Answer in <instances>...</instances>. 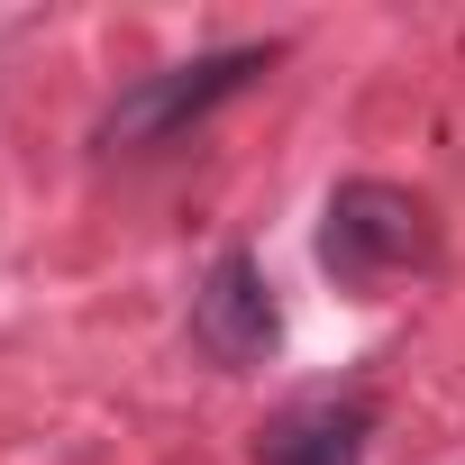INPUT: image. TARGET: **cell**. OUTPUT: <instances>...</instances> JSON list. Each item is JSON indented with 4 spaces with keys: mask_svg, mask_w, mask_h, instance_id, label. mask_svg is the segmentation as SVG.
Wrapping results in <instances>:
<instances>
[{
    "mask_svg": "<svg viewBox=\"0 0 465 465\" xmlns=\"http://www.w3.org/2000/svg\"><path fill=\"white\" fill-rule=\"evenodd\" d=\"M265 74H274V46H219V55H192V64H173V74H146V83L101 119V146L155 155V146H173L183 128H201L219 101L256 92Z\"/></svg>",
    "mask_w": 465,
    "mask_h": 465,
    "instance_id": "obj_1",
    "label": "cell"
},
{
    "mask_svg": "<svg viewBox=\"0 0 465 465\" xmlns=\"http://www.w3.org/2000/svg\"><path fill=\"white\" fill-rule=\"evenodd\" d=\"M420 247H429V210L401 183H338L329 228H320V265L338 283H374V274L411 265Z\"/></svg>",
    "mask_w": 465,
    "mask_h": 465,
    "instance_id": "obj_2",
    "label": "cell"
},
{
    "mask_svg": "<svg viewBox=\"0 0 465 465\" xmlns=\"http://www.w3.org/2000/svg\"><path fill=\"white\" fill-rule=\"evenodd\" d=\"M192 338H201L219 365H256V356H274L283 320H274V283H265V265H256L247 247H228V256L201 274V292H192Z\"/></svg>",
    "mask_w": 465,
    "mask_h": 465,
    "instance_id": "obj_3",
    "label": "cell"
},
{
    "mask_svg": "<svg viewBox=\"0 0 465 465\" xmlns=\"http://www.w3.org/2000/svg\"><path fill=\"white\" fill-rule=\"evenodd\" d=\"M365 401H302V411H283L274 429H265V465H365Z\"/></svg>",
    "mask_w": 465,
    "mask_h": 465,
    "instance_id": "obj_4",
    "label": "cell"
}]
</instances>
